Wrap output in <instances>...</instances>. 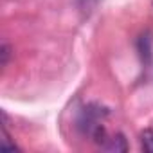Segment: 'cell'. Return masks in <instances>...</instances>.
Here are the masks:
<instances>
[{"mask_svg": "<svg viewBox=\"0 0 153 153\" xmlns=\"http://www.w3.org/2000/svg\"><path fill=\"white\" fill-rule=\"evenodd\" d=\"M101 148L103 149H106V151H126V140H124V137L123 135H115V137H106L105 139V142L101 144Z\"/></svg>", "mask_w": 153, "mask_h": 153, "instance_id": "cell-1", "label": "cell"}, {"mask_svg": "<svg viewBox=\"0 0 153 153\" xmlns=\"http://www.w3.org/2000/svg\"><path fill=\"white\" fill-rule=\"evenodd\" d=\"M140 146L144 151L153 153V130H144L140 133Z\"/></svg>", "mask_w": 153, "mask_h": 153, "instance_id": "cell-2", "label": "cell"}, {"mask_svg": "<svg viewBox=\"0 0 153 153\" xmlns=\"http://www.w3.org/2000/svg\"><path fill=\"white\" fill-rule=\"evenodd\" d=\"M7 59H9V47H7V43H4L2 45V67L7 65Z\"/></svg>", "mask_w": 153, "mask_h": 153, "instance_id": "cell-3", "label": "cell"}]
</instances>
